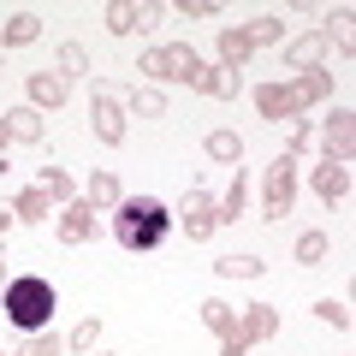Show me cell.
<instances>
[{"label":"cell","mask_w":356,"mask_h":356,"mask_svg":"<svg viewBox=\"0 0 356 356\" xmlns=\"http://www.w3.org/2000/svg\"><path fill=\"white\" fill-rule=\"evenodd\" d=\"M166 238V208L161 202H125V214H119V243L125 250H154V243Z\"/></svg>","instance_id":"cell-2"},{"label":"cell","mask_w":356,"mask_h":356,"mask_svg":"<svg viewBox=\"0 0 356 356\" xmlns=\"http://www.w3.org/2000/svg\"><path fill=\"white\" fill-rule=\"evenodd\" d=\"M6 321H13L18 332H42L54 321V285L48 280H13L6 285Z\"/></svg>","instance_id":"cell-1"}]
</instances>
